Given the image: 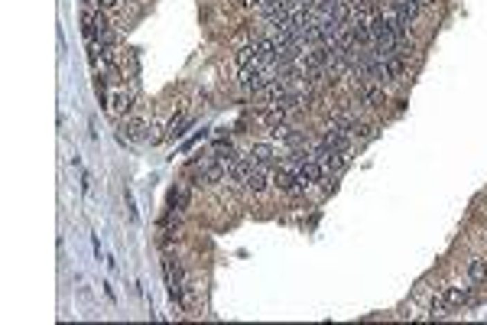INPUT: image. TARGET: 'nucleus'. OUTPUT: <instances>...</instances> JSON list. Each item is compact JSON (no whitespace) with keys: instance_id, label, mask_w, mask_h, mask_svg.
<instances>
[{"instance_id":"nucleus-7","label":"nucleus","mask_w":487,"mask_h":325,"mask_svg":"<svg viewBox=\"0 0 487 325\" xmlns=\"http://www.w3.org/2000/svg\"><path fill=\"white\" fill-rule=\"evenodd\" d=\"M189 127V118L185 114H179V118H172V124H169V137H182V130Z\"/></svg>"},{"instance_id":"nucleus-3","label":"nucleus","mask_w":487,"mask_h":325,"mask_svg":"<svg viewBox=\"0 0 487 325\" xmlns=\"http://www.w3.org/2000/svg\"><path fill=\"white\" fill-rule=\"evenodd\" d=\"M358 91H360V101H364L367 108H380L383 101H387L380 85H364V88H358Z\"/></svg>"},{"instance_id":"nucleus-4","label":"nucleus","mask_w":487,"mask_h":325,"mask_svg":"<svg viewBox=\"0 0 487 325\" xmlns=\"http://www.w3.org/2000/svg\"><path fill=\"white\" fill-rule=\"evenodd\" d=\"M468 280L471 283H484L487 280V260L484 257H475L468 263Z\"/></svg>"},{"instance_id":"nucleus-5","label":"nucleus","mask_w":487,"mask_h":325,"mask_svg":"<svg viewBox=\"0 0 487 325\" xmlns=\"http://www.w3.org/2000/svg\"><path fill=\"white\" fill-rule=\"evenodd\" d=\"M185 205H189V189H185V185L172 189V195H169V208H172V212H185Z\"/></svg>"},{"instance_id":"nucleus-2","label":"nucleus","mask_w":487,"mask_h":325,"mask_svg":"<svg viewBox=\"0 0 487 325\" xmlns=\"http://www.w3.org/2000/svg\"><path fill=\"white\" fill-rule=\"evenodd\" d=\"M250 160H254L260 169H270V166L276 162V150L270 147V143H257L254 150H250Z\"/></svg>"},{"instance_id":"nucleus-6","label":"nucleus","mask_w":487,"mask_h":325,"mask_svg":"<svg viewBox=\"0 0 487 325\" xmlns=\"http://www.w3.org/2000/svg\"><path fill=\"white\" fill-rule=\"evenodd\" d=\"M143 130H147V124H143L140 118H134L127 127L120 130V140H137V137H143Z\"/></svg>"},{"instance_id":"nucleus-1","label":"nucleus","mask_w":487,"mask_h":325,"mask_svg":"<svg viewBox=\"0 0 487 325\" xmlns=\"http://www.w3.org/2000/svg\"><path fill=\"white\" fill-rule=\"evenodd\" d=\"M244 189L247 192H254V195H260L266 189V169H260V166H250V173H247V179H244Z\"/></svg>"}]
</instances>
